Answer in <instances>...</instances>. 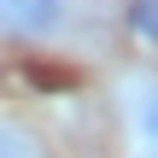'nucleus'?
<instances>
[{
    "instance_id": "nucleus-1",
    "label": "nucleus",
    "mask_w": 158,
    "mask_h": 158,
    "mask_svg": "<svg viewBox=\"0 0 158 158\" xmlns=\"http://www.w3.org/2000/svg\"><path fill=\"white\" fill-rule=\"evenodd\" d=\"M88 18H94L88 0H0V41L53 53V47L82 41Z\"/></svg>"
},
{
    "instance_id": "nucleus-2",
    "label": "nucleus",
    "mask_w": 158,
    "mask_h": 158,
    "mask_svg": "<svg viewBox=\"0 0 158 158\" xmlns=\"http://www.w3.org/2000/svg\"><path fill=\"white\" fill-rule=\"evenodd\" d=\"M117 117L129 147H158V70H135L117 82Z\"/></svg>"
},
{
    "instance_id": "nucleus-3",
    "label": "nucleus",
    "mask_w": 158,
    "mask_h": 158,
    "mask_svg": "<svg viewBox=\"0 0 158 158\" xmlns=\"http://www.w3.org/2000/svg\"><path fill=\"white\" fill-rule=\"evenodd\" d=\"M0 158H47V141L18 123V117H0Z\"/></svg>"
},
{
    "instance_id": "nucleus-4",
    "label": "nucleus",
    "mask_w": 158,
    "mask_h": 158,
    "mask_svg": "<svg viewBox=\"0 0 158 158\" xmlns=\"http://www.w3.org/2000/svg\"><path fill=\"white\" fill-rule=\"evenodd\" d=\"M129 158H158V147H129Z\"/></svg>"
}]
</instances>
